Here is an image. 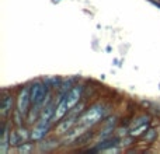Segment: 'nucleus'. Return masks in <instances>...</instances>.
Here are the masks:
<instances>
[{"instance_id":"f257e3e1","label":"nucleus","mask_w":160,"mask_h":154,"mask_svg":"<svg viewBox=\"0 0 160 154\" xmlns=\"http://www.w3.org/2000/svg\"><path fill=\"white\" fill-rule=\"evenodd\" d=\"M105 116V107L102 104H94L90 108L80 113L79 122L78 123L83 125L88 129V128L96 126L98 122H101V119Z\"/></svg>"},{"instance_id":"f03ea898","label":"nucleus","mask_w":160,"mask_h":154,"mask_svg":"<svg viewBox=\"0 0 160 154\" xmlns=\"http://www.w3.org/2000/svg\"><path fill=\"white\" fill-rule=\"evenodd\" d=\"M31 105H32V102H31V84H25V85H22L18 90V93H17L16 108L21 113L27 115Z\"/></svg>"},{"instance_id":"7ed1b4c3","label":"nucleus","mask_w":160,"mask_h":154,"mask_svg":"<svg viewBox=\"0 0 160 154\" xmlns=\"http://www.w3.org/2000/svg\"><path fill=\"white\" fill-rule=\"evenodd\" d=\"M49 88L42 80H37L31 84V102L32 105H39L44 107V102L47 99V95L49 93Z\"/></svg>"},{"instance_id":"20e7f679","label":"nucleus","mask_w":160,"mask_h":154,"mask_svg":"<svg viewBox=\"0 0 160 154\" xmlns=\"http://www.w3.org/2000/svg\"><path fill=\"white\" fill-rule=\"evenodd\" d=\"M14 102H16V97L13 95V93L3 90L2 99H0V116H2L3 121H6V119H8V116H11L14 111Z\"/></svg>"},{"instance_id":"39448f33","label":"nucleus","mask_w":160,"mask_h":154,"mask_svg":"<svg viewBox=\"0 0 160 154\" xmlns=\"http://www.w3.org/2000/svg\"><path fill=\"white\" fill-rule=\"evenodd\" d=\"M83 91H84V87H83L82 84H79V83L70 88V91L66 95V102H68V105H69L70 109L75 108L76 105L80 102V99H82V97H83Z\"/></svg>"},{"instance_id":"423d86ee","label":"nucleus","mask_w":160,"mask_h":154,"mask_svg":"<svg viewBox=\"0 0 160 154\" xmlns=\"http://www.w3.org/2000/svg\"><path fill=\"white\" fill-rule=\"evenodd\" d=\"M51 125L52 123H41V122H37V123L34 125V128L31 129V140L41 142L42 139H45L51 130Z\"/></svg>"},{"instance_id":"0eeeda50","label":"nucleus","mask_w":160,"mask_h":154,"mask_svg":"<svg viewBox=\"0 0 160 154\" xmlns=\"http://www.w3.org/2000/svg\"><path fill=\"white\" fill-rule=\"evenodd\" d=\"M119 144V137H107L102 139L100 143L96 144L94 149H91V152H108L112 147H117Z\"/></svg>"},{"instance_id":"6e6552de","label":"nucleus","mask_w":160,"mask_h":154,"mask_svg":"<svg viewBox=\"0 0 160 154\" xmlns=\"http://www.w3.org/2000/svg\"><path fill=\"white\" fill-rule=\"evenodd\" d=\"M69 111H70V108H69V105H68V102H66V98L61 99V101L56 104V111H55V115H53L52 123H58L59 121H62V119L69 113Z\"/></svg>"},{"instance_id":"1a4fd4ad","label":"nucleus","mask_w":160,"mask_h":154,"mask_svg":"<svg viewBox=\"0 0 160 154\" xmlns=\"http://www.w3.org/2000/svg\"><path fill=\"white\" fill-rule=\"evenodd\" d=\"M41 109H42V107H39V105H32V107L30 108L28 113L25 115V123H27L28 126H32V125H35L37 122L39 121Z\"/></svg>"},{"instance_id":"9d476101","label":"nucleus","mask_w":160,"mask_h":154,"mask_svg":"<svg viewBox=\"0 0 160 154\" xmlns=\"http://www.w3.org/2000/svg\"><path fill=\"white\" fill-rule=\"evenodd\" d=\"M158 129H155V128H149V129L146 130V132L143 133V135L141 136V142L142 143H146V144H152L156 142V139H158Z\"/></svg>"},{"instance_id":"9b49d317","label":"nucleus","mask_w":160,"mask_h":154,"mask_svg":"<svg viewBox=\"0 0 160 154\" xmlns=\"http://www.w3.org/2000/svg\"><path fill=\"white\" fill-rule=\"evenodd\" d=\"M14 150H16L17 154H31L35 150V143H32V140L22 142V143H20Z\"/></svg>"},{"instance_id":"f8f14e48","label":"nucleus","mask_w":160,"mask_h":154,"mask_svg":"<svg viewBox=\"0 0 160 154\" xmlns=\"http://www.w3.org/2000/svg\"><path fill=\"white\" fill-rule=\"evenodd\" d=\"M94 136H96V132H94V130H87V132H83L73 143H75V146H83V144L90 143V140L94 137Z\"/></svg>"},{"instance_id":"ddd939ff","label":"nucleus","mask_w":160,"mask_h":154,"mask_svg":"<svg viewBox=\"0 0 160 154\" xmlns=\"http://www.w3.org/2000/svg\"><path fill=\"white\" fill-rule=\"evenodd\" d=\"M28 125H21V126H17L16 130H17V135H18V139H20V143L22 142H28L31 140V130L28 129Z\"/></svg>"},{"instance_id":"4468645a","label":"nucleus","mask_w":160,"mask_h":154,"mask_svg":"<svg viewBox=\"0 0 160 154\" xmlns=\"http://www.w3.org/2000/svg\"><path fill=\"white\" fill-rule=\"evenodd\" d=\"M150 123V122H149ZM149 123H143V125H141V126H136V128H131L129 129V137H133V139H139L142 135H143L145 132H146L148 129H149Z\"/></svg>"},{"instance_id":"2eb2a0df","label":"nucleus","mask_w":160,"mask_h":154,"mask_svg":"<svg viewBox=\"0 0 160 154\" xmlns=\"http://www.w3.org/2000/svg\"><path fill=\"white\" fill-rule=\"evenodd\" d=\"M42 81L48 85V88H49V90L56 91L59 88V85H61L62 79H61V77H58V76H52V77H45Z\"/></svg>"},{"instance_id":"dca6fc26","label":"nucleus","mask_w":160,"mask_h":154,"mask_svg":"<svg viewBox=\"0 0 160 154\" xmlns=\"http://www.w3.org/2000/svg\"><path fill=\"white\" fill-rule=\"evenodd\" d=\"M11 118L14 119L13 121V125H16V126H21V125H24V121H25V115L24 113H21L18 109H14L13 113H11Z\"/></svg>"},{"instance_id":"f3484780","label":"nucleus","mask_w":160,"mask_h":154,"mask_svg":"<svg viewBox=\"0 0 160 154\" xmlns=\"http://www.w3.org/2000/svg\"><path fill=\"white\" fill-rule=\"evenodd\" d=\"M8 143H10V147H11V149H16V147L20 144V139H18V135H17V130H16V129H11V130H10V136H8Z\"/></svg>"},{"instance_id":"a211bd4d","label":"nucleus","mask_w":160,"mask_h":154,"mask_svg":"<svg viewBox=\"0 0 160 154\" xmlns=\"http://www.w3.org/2000/svg\"><path fill=\"white\" fill-rule=\"evenodd\" d=\"M150 122V115H148V113H143L142 116H139V118H136L135 121L132 122V126L131 128H136V126H141V125L143 123H149Z\"/></svg>"},{"instance_id":"6ab92c4d","label":"nucleus","mask_w":160,"mask_h":154,"mask_svg":"<svg viewBox=\"0 0 160 154\" xmlns=\"http://www.w3.org/2000/svg\"><path fill=\"white\" fill-rule=\"evenodd\" d=\"M159 2H160V0H159Z\"/></svg>"}]
</instances>
